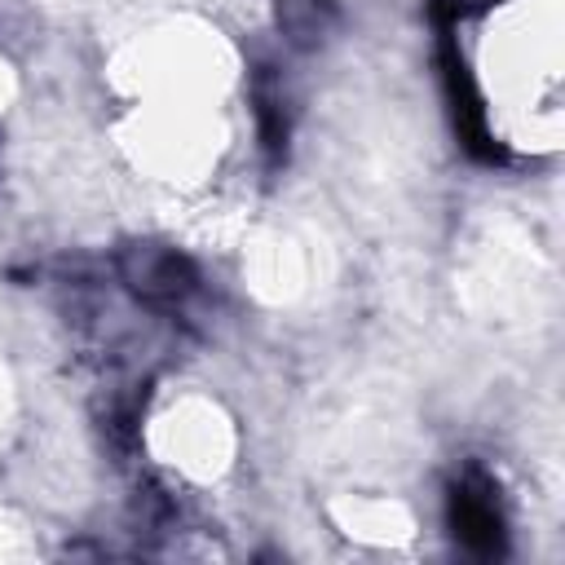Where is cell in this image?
I'll return each instance as SVG.
<instances>
[{"label":"cell","mask_w":565,"mask_h":565,"mask_svg":"<svg viewBox=\"0 0 565 565\" xmlns=\"http://www.w3.org/2000/svg\"><path fill=\"white\" fill-rule=\"evenodd\" d=\"M278 18H282V31L291 44H318L331 31V4L327 0H282Z\"/></svg>","instance_id":"cell-2"},{"label":"cell","mask_w":565,"mask_h":565,"mask_svg":"<svg viewBox=\"0 0 565 565\" xmlns=\"http://www.w3.org/2000/svg\"><path fill=\"white\" fill-rule=\"evenodd\" d=\"M119 274L141 300H154V305L181 300L194 287L190 265L168 247H128L119 260Z\"/></svg>","instance_id":"cell-1"}]
</instances>
